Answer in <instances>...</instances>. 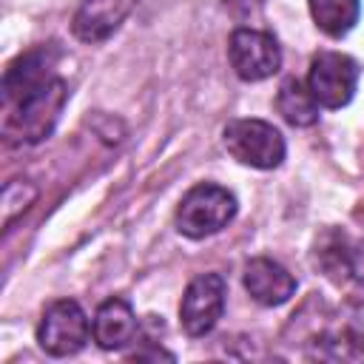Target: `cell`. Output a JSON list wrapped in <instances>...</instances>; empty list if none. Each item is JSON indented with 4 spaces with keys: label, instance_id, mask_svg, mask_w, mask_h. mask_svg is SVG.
<instances>
[{
    "label": "cell",
    "instance_id": "cell-1",
    "mask_svg": "<svg viewBox=\"0 0 364 364\" xmlns=\"http://www.w3.org/2000/svg\"><path fill=\"white\" fill-rule=\"evenodd\" d=\"M65 102H68V85L60 74L37 88L3 100V139L9 145L43 142L46 136H51Z\"/></svg>",
    "mask_w": 364,
    "mask_h": 364
},
{
    "label": "cell",
    "instance_id": "cell-2",
    "mask_svg": "<svg viewBox=\"0 0 364 364\" xmlns=\"http://www.w3.org/2000/svg\"><path fill=\"white\" fill-rule=\"evenodd\" d=\"M236 216V196L213 182L193 185L176 208V230L188 239H205L228 228Z\"/></svg>",
    "mask_w": 364,
    "mask_h": 364
},
{
    "label": "cell",
    "instance_id": "cell-3",
    "mask_svg": "<svg viewBox=\"0 0 364 364\" xmlns=\"http://www.w3.org/2000/svg\"><path fill=\"white\" fill-rule=\"evenodd\" d=\"M222 139L236 162L259 171H273L284 159V136L264 119H230Z\"/></svg>",
    "mask_w": 364,
    "mask_h": 364
},
{
    "label": "cell",
    "instance_id": "cell-4",
    "mask_svg": "<svg viewBox=\"0 0 364 364\" xmlns=\"http://www.w3.org/2000/svg\"><path fill=\"white\" fill-rule=\"evenodd\" d=\"M91 333L94 330L88 324L85 310L74 299H60L43 310V318L37 324V344L48 355L65 358V355L80 353L88 344Z\"/></svg>",
    "mask_w": 364,
    "mask_h": 364
},
{
    "label": "cell",
    "instance_id": "cell-5",
    "mask_svg": "<svg viewBox=\"0 0 364 364\" xmlns=\"http://www.w3.org/2000/svg\"><path fill=\"white\" fill-rule=\"evenodd\" d=\"M358 85V63L341 51H318L310 60L307 88L321 108H341L353 100Z\"/></svg>",
    "mask_w": 364,
    "mask_h": 364
},
{
    "label": "cell",
    "instance_id": "cell-6",
    "mask_svg": "<svg viewBox=\"0 0 364 364\" xmlns=\"http://www.w3.org/2000/svg\"><path fill=\"white\" fill-rule=\"evenodd\" d=\"M228 60L239 80L259 82L282 68V48L273 34L256 28H236L228 40Z\"/></svg>",
    "mask_w": 364,
    "mask_h": 364
},
{
    "label": "cell",
    "instance_id": "cell-7",
    "mask_svg": "<svg viewBox=\"0 0 364 364\" xmlns=\"http://www.w3.org/2000/svg\"><path fill=\"white\" fill-rule=\"evenodd\" d=\"M225 310V279L219 273L196 276L179 301V324L188 336H208Z\"/></svg>",
    "mask_w": 364,
    "mask_h": 364
},
{
    "label": "cell",
    "instance_id": "cell-8",
    "mask_svg": "<svg viewBox=\"0 0 364 364\" xmlns=\"http://www.w3.org/2000/svg\"><path fill=\"white\" fill-rule=\"evenodd\" d=\"M316 267L336 284L364 282V242L338 228H327L313 245Z\"/></svg>",
    "mask_w": 364,
    "mask_h": 364
},
{
    "label": "cell",
    "instance_id": "cell-9",
    "mask_svg": "<svg viewBox=\"0 0 364 364\" xmlns=\"http://www.w3.org/2000/svg\"><path fill=\"white\" fill-rule=\"evenodd\" d=\"M134 6L136 0H82L74 11L71 31L82 43H102L125 23Z\"/></svg>",
    "mask_w": 364,
    "mask_h": 364
},
{
    "label": "cell",
    "instance_id": "cell-10",
    "mask_svg": "<svg viewBox=\"0 0 364 364\" xmlns=\"http://www.w3.org/2000/svg\"><path fill=\"white\" fill-rule=\"evenodd\" d=\"M245 290L250 293L253 301L264 307H279L296 293V279L282 267L279 262L267 256H256L245 264Z\"/></svg>",
    "mask_w": 364,
    "mask_h": 364
},
{
    "label": "cell",
    "instance_id": "cell-11",
    "mask_svg": "<svg viewBox=\"0 0 364 364\" xmlns=\"http://www.w3.org/2000/svg\"><path fill=\"white\" fill-rule=\"evenodd\" d=\"M91 330H94V341L102 347V350H122L125 344H131L139 333V324H136V316H134V307L125 301V299H105L97 313H94V321H91Z\"/></svg>",
    "mask_w": 364,
    "mask_h": 364
},
{
    "label": "cell",
    "instance_id": "cell-12",
    "mask_svg": "<svg viewBox=\"0 0 364 364\" xmlns=\"http://www.w3.org/2000/svg\"><path fill=\"white\" fill-rule=\"evenodd\" d=\"M276 111L293 128H310L318 122V102H316L313 91L296 77L282 80L279 94H276Z\"/></svg>",
    "mask_w": 364,
    "mask_h": 364
},
{
    "label": "cell",
    "instance_id": "cell-13",
    "mask_svg": "<svg viewBox=\"0 0 364 364\" xmlns=\"http://www.w3.org/2000/svg\"><path fill=\"white\" fill-rule=\"evenodd\" d=\"M307 6L316 26L327 37H344L358 23V14H361L358 0H307Z\"/></svg>",
    "mask_w": 364,
    "mask_h": 364
},
{
    "label": "cell",
    "instance_id": "cell-14",
    "mask_svg": "<svg viewBox=\"0 0 364 364\" xmlns=\"http://www.w3.org/2000/svg\"><path fill=\"white\" fill-rule=\"evenodd\" d=\"M37 196V188L28 182H9L3 191V225H9L20 210H26Z\"/></svg>",
    "mask_w": 364,
    "mask_h": 364
}]
</instances>
